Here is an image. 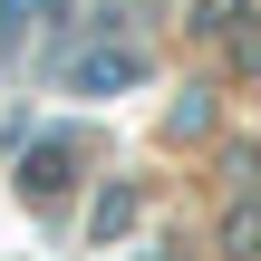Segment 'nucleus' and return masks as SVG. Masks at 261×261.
<instances>
[{
	"instance_id": "nucleus-1",
	"label": "nucleus",
	"mask_w": 261,
	"mask_h": 261,
	"mask_svg": "<svg viewBox=\"0 0 261 261\" xmlns=\"http://www.w3.org/2000/svg\"><path fill=\"white\" fill-rule=\"evenodd\" d=\"M136 77H145V48H77L68 97H116V87H136Z\"/></svg>"
},
{
	"instance_id": "nucleus-2",
	"label": "nucleus",
	"mask_w": 261,
	"mask_h": 261,
	"mask_svg": "<svg viewBox=\"0 0 261 261\" xmlns=\"http://www.w3.org/2000/svg\"><path fill=\"white\" fill-rule=\"evenodd\" d=\"M19 184H29V194H39V203H48V194H58V184H68V136H48V145H39V155H29V174H19Z\"/></svg>"
},
{
	"instance_id": "nucleus-3",
	"label": "nucleus",
	"mask_w": 261,
	"mask_h": 261,
	"mask_svg": "<svg viewBox=\"0 0 261 261\" xmlns=\"http://www.w3.org/2000/svg\"><path fill=\"white\" fill-rule=\"evenodd\" d=\"M126 223H136V184H107V194H97V223H87V232H97V242H116Z\"/></svg>"
}]
</instances>
